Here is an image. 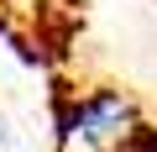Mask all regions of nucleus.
<instances>
[{"label": "nucleus", "instance_id": "f257e3e1", "mask_svg": "<svg viewBox=\"0 0 157 152\" xmlns=\"http://www.w3.org/2000/svg\"><path fill=\"white\" fill-rule=\"evenodd\" d=\"M136 105L115 89H100L89 100H78L63 121V142L78 147V152H105V147H121V142H136Z\"/></svg>", "mask_w": 157, "mask_h": 152}]
</instances>
